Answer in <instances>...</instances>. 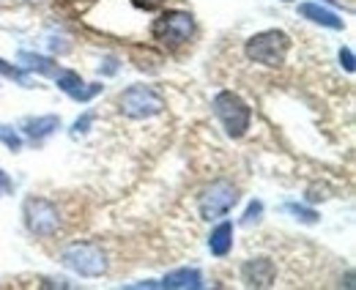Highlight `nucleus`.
Returning a JSON list of instances; mask_svg holds the SVG:
<instances>
[{
  "instance_id": "13",
  "label": "nucleus",
  "mask_w": 356,
  "mask_h": 290,
  "mask_svg": "<svg viewBox=\"0 0 356 290\" xmlns=\"http://www.w3.org/2000/svg\"><path fill=\"white\" fill-rule=\"evenodd\" d=\"M209 249L214 257H227L233 249V222H220L211 236H209Z\"/></svg>"
},
{
  "instance_id": "24",
  "label": "nucleus",
  "mask_w": 356,
  "mask_h": 290,
  "mask_svg": "<svg viewBox=\"0 0 356 290\" xmlns=\"http://www.w3.org/2000/svg\"><path fill=\"white\" fill-rule=\"evenodd\" d=\"M63 42H66V39H52V42H49L52 52H69L72 47H69V44H63Z\"/></svg>"
},
{
  "instance_id": "19",
  "label": "nucleus",
  "mask_w": 356,
  "mask_h": 290,
  "mask_svg": "<svg viewBox=\"0 0 356 290\" xmlns=\"http://www.w3.org/2000/svg\"><path fill=\"white\" fill-rule=\"evenodd\" d=\"M96 121V113H86V115H80L77 121H74V126H72V137L77 140V137H83V134H88V129H90V124Z\"/></svg>"
},
{
  "instance_id": "16",
  "label": "nucleus",
  "mask_w": 356,
  "mask_h": 290,
  "mask_svg": "<svg viewBox=\"0 0 356 290\" xmlns=\"http://www.w3.org/2000/svg\"><path fill=\"white\" fill-rule=\"evenodd\" d=\"M285 211L288 214H293V219H299V222H305V225H315L318 222V214L307 206H299V203H285Z\"/></svg>"
},
{
  "instance_id": "25",
  "label": "nucleus",
  "mask_w": 356,
  "mask_h": 290,
  "mask_svg": "<svg viewBox=\"0 0 356 290\" xmlns=\"http://www.w3.org/2000/svg\"><path fill=\"white\" fill-rule=\"evenodd\" d=\"M137 6H143V8H154V6H159L162 0H134Z\"/></svg>"
},
{
  "instance_id": "23",
  "label": "nucleus",
  "mask_w": 356,
  "mask_h": 290,
  "mask_svg": "<svg viewBox=\"0 0 356 290\" xmlns=\"http://www.w3.org/2000/svg\"><path fill=\"white\" fill-rule=\"evenodd\" d=\"M11 189H14V184H11V178H8V175H6L3 170H0V195H8Z\"/></svg>"
},
{
  "instance_id": "18",
  "label": "nucleus",
  "mask_w": 356,
  "mask_h": 290,
  "mask_svg": "<svg viewBox=\"0 0 356 290\" xmlns=\"http://www.w3.org/2000/svg\"><path fill=\"white\" fill-rule=\"evenodd\" d=\"M102 88H104V85H99V83H83L80 90H74V93H72V99H74V102H90L93 96H99V93H102Z\"/></svg>"
},
{
  "instance_id": "12",
  "label": "nucleus",
  "mask_w": 356,
  "mask_h": 290,
  "mask_svg": "<svg viewBox=\"0 0 356 290\" xmlns=\"http://www.w3.org/2000/svg\"><path fill=\"white\" fill-rule=\"evenodd\" d=\"M19 63L25 66V72L31 74H42V77H55L60 72V66L47 58V55H36V52H19Z\"/></svg>"
},
{
  "instance_id": "10",
  "label": "nucleus",
  "mask_w": 356,
  "mask_h": 290,
  "mask_svg": "<svg viewBox=\"0 0 356 290\" xmlns=\"http://www.w3.org/2000/svg\"><path fill=\"white\" fill-rule=\"evenodd\" d=\"M159 288L197 290V288H203V274H200L197 268H176V271H170V274L159 282Z\"/></svg>"
},
{
  "instance_id": "21",
  "label": "nucleus",
  "mask_w": 356,
  "mask_h": 290,
  "mask_svg": "<svg viewBox=\"0 0 356 290\" xmlns=\"http://www.w3.org/2000/svg\"><path fill=\"white\" fill-rule=\"evenodd\" d=\"M340 63L346 66V72H348V74H354L356 61H354V49H351V47H343V49H340Z\"/></svg>"
},
{
  "instance_id": "9",
  "label": "nucleus",
  "mask_w": 356,
  "mask_h": 290,
  "mask_svg": "<svg viewBox=\"0 0 356 290\" xmlns=\"http://www.w3.org/2000/svg\"><path fill=\"white\" fill-rule=\"evenodd\" d=\"M299 14H302L305 19L315 22V25L329 28V31H343V28H346V22H343L334 11H329V8L318 6V3H302V6H299Z\"/></svg>"
},
{
  "instance_id": "5",
  "label": "nucleus",
  "mask_w": 356,
  "mask_h": 290,
  "mask_svg": "<svg viewBox=\"0 0 356 290\" xmlns=\"http://www.w3.org/2000/svg\"><path fill=\"white\" fill-rule=\"evenodd\" d=\"M118 110L129 121H148V118L165 113V99L151 85H129L118 96Z\"/></svg>"
},
{
  "instance_id": "6",
  "label": "nucleus",
  "mask_w": 356,
  "mask_h": 290,
  "mask_svg": "<svg viewBox=\"0 0 356 290\" xmlns=\"http://www.w3.org/2000/svg\"><path fill=\"white\" fill-rule=\"evenodd\" d=\"M238 203V189L230 184V181H214V184H209L203 192H200V198H197V211H200V216L203 219H220L225 214H230L233 206Z\"/></svg>"
},
{
  "instance_id": "14",
  "label": "nucleus",
  "mask_w": 356,
  "mask_h": 290,
  "mask_svg": "<svg viewBox=\"0 0 356 290\" xmlns=\"http://www.w3.org/2000/svg\"><path fill=\"white\" fill-rule=\"evenodd\" d=\"M0 77H8V80H14V83L22 85V88H33L31 72H25V69H19L14 63H6L3 58H0Z\"/></svg>"
},
{
  "instance_id": "20",
  "label": "nucleus",
  "mask_w": 356,
  "mask_h": 290,
  "mask_svg": "<svg viewBox=\"0 0 356 290\" xmlns=\"http://www.w3.org/2000/svg\"><path fill=\"white\" fill-rule=\"evenodd\" d=\"M261 216H264V203L261 200H252L250 208H247V214H244V219H241V225L250 227L252 222H261Z\"/></svg>"
},
{
  "instance_id": "22",
  "label": "nucleus",
  "mask_w": 356,
  "mask_h": 290,
  "mask_svg": "<svg viewBox=\"0 0 356 290\" xmlns=\"http://www.w3.org/2000/svg\"><path fill=\"white\" fill-rule=\"evenodd\" d=\"M118 69H121V66H118V61H115V58H104V63L99 66V72H102V74H107V77L118 74Z\"/></svg>"
},
{
  "instance_id": "3",
  "label": "nucleus",
  "mask_w": 356,
  "mask_h": 290,
  "mask_svg": "<svg viewBox=\"0 0 356 290\" xmlns=\"http://www.w3.org/2000/svg\"><path fill=\"white\" fill-rule=\"evenodd\" d=\"M244 52H247L250 61H255L261 66H268V69H277V66L285 63V58L291 52V36L285 31H277V28L261 31V33H255L247 42Z\"/></svg>"
},
{
  "instance_id": "1",
  "label": "nucleus",
  "mask_w": 356,
  "mask_h": 290,
  "mask_svg": "<svg viewBox=\"0 0 356 290\" xmlns=\"http://www.w3.org/2000/svg\"><path fill=\"white\" fill-rule=\"evenodd\" d=\"M60 263L74 271L77 277H86V280H96V277H104L107 268H110V260H107V252L102 244L96 241H74L60 252Z\"/></svg>"
},
{
  "instance_id": "2",
  "label": "nucleus",
  "mask_w": 356,
  "mask_h": 290,
  "mask_svg": "<svg viewBox=\"0 0 356 290\" xmlns=\"http://www.w3.org/2000/svg\"><path fill=\"white\" fill-rule=\"evenodd\" d=\"M214 115L222 124L225 134L238 140L247 134V129L252 126V107L233 90H220L214 96Z\"/></svg>"
},
{
  "instance_id": "4",
  "label": "nucleus",
  "mask_w": 356,
  "mask_h": 290,
  "mask_svg": "<svg viewBox=\"0 0 356 290\" xmlns=\"http://www.w3.org/2000/svg\"><path fill=\"white\" fill-rule=\"evenodd\" d=\"M151 36L154 42H159L168 49H176V47H184L189 44V39L195 36V17L189 11H178V8H170L165 14H159L151 25Z\"/></svg>"
},
{
  "instance_id": "7",
  "label": "nucleus",
  "mask_w": 356,
  "mask_h": 290,
  "mask_svg": "<svg viewBox=\"0 0 356 290\" xmlns=\"http://www.w3.org/2000/svg\"><path fill=\"white\" fill-rule=\"evenodd\" d=\"M22 211H25V225H28V230L33 236L52 239L60 230V211L47 198H28Z\"/></svg>"
},
{
  "instance_id": "8",
  "label": "nucleus",
  "mask_w": 356,
  "mask_h": 290,
  "mask_svg": "<svg viewBox=\"0 0 356 290\" xmlns=\"http://www.w3.org/2000/svg\"><path fill=\"white\" fill-rule=\"evenodd\" d=\"M241 280L247 288H271L277 280V266L268 257H252L241 266Z\"/></svg>"
},
{
  "instance_id": "11",
  "label": "nucleus",
  "mask_w": 356,
  "mask_h": 290,
  "mask_svg": "<svg viewBox=\"0 0 356 290\" xmlns=\"http://www.w3.org/2000/svg\"><path fill=\"white\" fill-rule=\"evenodd\" d=\"M60 129V118L58 115H39V118H28L22 124V131L33 140V143H42L49 134H55Z\"/></svg>"
},
{
  "instance_id": "17",
  "label": "nucleus",
  "mask_w": 356,
  "mask_h": 290,
  "mask_svg": "<svg viewBox=\"0 0 356 290\" xmlns=\"http://www.w3.org/2000/svg\"><path fill=\"white\" fill-rule=\"evenodd\" d=\"M0 143L8 148V151H22V137L19 131H14L11 126L0 124Z\"/></svg>"
},
{
  "instance_id": "15",
  "label": "nucleus",
  "mask_w": 356,
  "mask_h": 290,
  "mask_svg": "<svg viewBox=\"0 0 356 290\" xmlns=\"http://www.w3.org/2000/svg\"><path fill=\"white\" fill-rule=\"evenodd\" d=\"M55 80H58V88H60L63 93H69V96H72L74 90H80L83 83H86V80H83L77 72H72V69H60V72L55 74Z\"/></svg>"
}]
</instances>
